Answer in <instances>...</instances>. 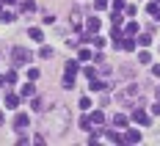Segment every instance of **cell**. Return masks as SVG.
<instances>
[{"instance_id": "6da1fadb", "label": "cell", "mask_w": 160, "mask_h": 146, "mask_svg": "<svg viewBox=\"0 0 160 146\" xmlns=\"http://www.w3.org/2000/svg\"><path fill=\"white\" fill-rule=\"evenodd\" d=\"M69 119H72V116H69V108L58 102V105H52L50 113H44V121H42V124H44V130L52 132V135H64L66 127H69Z\"/></svg>"}, {"instance_id": "7a4b0ae2", "label": "cell", "mask_w": 160, "mask_h": 146, "mask_svg": "<svg viewBox=\"0 0 160 146\" xmlns=\"http://www.w3.org/2000/svg\"><path fill=\"white\" fill-rule=\"evenodd\" d=\"M11 61H14V66H22V64L31 61V52H28L25 47H14L11 50Z\"/></svg>"}, {"instance_id": "3957f363", "label": "cell", "mask_w": 160, "mask_h": 146, "mask_svg": "<svg viewBox=\"0 0 160 146\" xmlns=\"http://www.w3.org/2000/svg\"><path fill=\"white\" fill-rule=\"evenodd\" d=\"M28 121H31L28 116L19 113V116H17V121H14V130H25V127H28Z\"/></svg>"}, {"instance_id": "277c9868", "label": "cell", "mask_w": 160, "mask_h": 146, "mask_svg": "<svg viewBox=\"0 0 160 146\" xmlns=\"http://www.w3.org/2000/svg\"><path fill=\"white\" fill-rule=\"evenodd\" d=\"M124 141H127V144H138V141H141V132H138V130H130L127 135H124Z\"/></svg>"}, {"instance_id": "5b68a950", "label": "cell", "mask_w": 160, "mask_h": 146, "mask_svg": "<svg viewBox=\"0 0 160 146\" xmlns=\"http://www.w3.org/2000/svg\"><path fill=\"white\" fill-rule=\"evenodd\" d=\"M132 119H135V121H138V124H149V116H146L144 110H141V108H138V110H135V113H132Z\"/></svg>"}, {"instance_id": "8992f818", "label": "cell", "mask_w": 160, "mask_h": 146, "mask_svg": "<svg viewBox=\"0 0 160 146\" xmlns=\"http://www.w3.org/2000/svg\"><path fill=\"white\" fill-rule=\"evenodd\" d=\"M146 11L155 17V19H160V3H149V6H146Z\"/></svg>"}, {"instance_id": "52a82bcc", "label": "cell", "mask_w": 160, "mask_h": 146, "mask_svg": "<svg viewBox=\"0 0 160 146\" xmlns=\"http://www.w3.org/2000/svg\"><path fill=\"white\" fill-rule=\"evenodd\" d=\"M113 124H116V127H127V116L116 113V116H113Z\"/></svg>"}, {"instance_id": "ba28073f", "label": "cell", "mask_w": 160, "mask_h": 146, "mask_svg": "<svg viewBox=\"0 0 160 146\" xmlns=\"http://www.w3.org/2000/svg\"><path fill=\"white\" fill-rule=\"evenodd\" d=\"M19 11H22V14H31V11H36V6H33L31 0H25V3L19 6Z\"/></svg>"}, {"instance_id": "9c48e42d", "label": "cell", "mask_w": 160, "mask_h": 146, "mask_svg": "<svg viewBox=\"0 0 160 146\" xmlns=\"http://www.w3.org/2000/svg\"><path fill=\"white\" fill-rule=\"evenodd\" d=\"M0 19H3V22H14L17 14H14V11H0Z\"/></svg>"}, {"instance_id": "30bf717a", "label": "cell", "mask_w": 160, "mask_h": 146, "mask_svg": "<svg viewBox=\"0 0 160 146\" xmlns=\"http://www.w3.org/2000/svg\"><path fill=\"white\" fill-rule=\"evenodd\" d=\"M105 141H108V144H119V141H122V135H119V132H108V135H105Z\"/></svg>"}, {"instance_id": "8fae6325", "label": "cell", "mask_w": 160, "mask_h": 146, "mask_svg": "<svg viewBox=\"0 0 160 146\" xmlns=\"http://www.w3.org/2000/svg\"><path fill=\"white\" fill-rule=\"evenodd\" d=\"M88 31H91V33L99 31V19H97V17H91V19H88Z\"/></svg>"}, {"instance_id": "7c38bea8", "label": "cell", "mask_w": 160, "mask_h": 146, "mask_svg": "<svg viewBox=\"0 0 160 146\" xmlns=\"http://www.w3.org/2000/svg\"><path fill=\"white\" fill-rule=\"evenodd\" d=\"M64 88H75V77H72L69 72L64 75Z\"/></svg>"}, {"instance_id": "4fadbf2b", "label": "cell", "mask_w": 160, "mask_h": 146, "mask_svg": "<svg viewBox=\"0 0 160 146\" xmlns=\"http://www.w3.org/2000/svg\"><path fill=\"white\" fill-rule=\"evenodd\" d=\"M102 121H105V116L99 113V110H97V113H91V124H102Z\"/></svg>"}, {"instance_id": "5bb4252c", "label": "cell", "mask_w": 160, "mask_h": 146, "mask_svg": "<svg viewBox=\"0 0 160 146\" xmlns=\"http://www.w3.org/2000/svg\"><path fill=\"white\" fill-rule=\"evenodd\" d=\"M44 108V99H33L31 102V110H42Z\"/></svg>"}, {"instance_id": "9a60e30c", "label": "cell", "mask_w": 160, "mask_h": 146, "mask_svg": "<svg viewBox=\"0 0 160 146\" xmlns=\"http://www.w3.org/2000/svg\"><path fill=\"white\" fill-rule=\"evenodd\" d=\"M22 97H33V83H28V85H22Z\"/></svg>"}, {"instance_id": "2e32d148", "label": "cell", "mask_w": 160, "mask_h": 146, "mask_svg": "<svg viewBox=\"0 0 160 146\" xmlns=\"http://www.w3.org/2000/svg\"><path fill=\"white\" fill-rule=\"evenodd\" d=\"M17 102H19V99H17L14 94H8V97H6V105H8V108H17Z\"/></svg>"}, {"instance_id": "e0dca14e", "label": "cell", "mask_w": 160, "mask_h": 146, "mask_svg": "<svg viewBox=\"0 0 160 146\" xmlns=\"http://www.w3.org/2000/svg\"><path fill=\"white\" fill-rule=\"evenodd\" d=\"M138 44H141V47H149V44H152V36H141Z\"/></svg>"}, {"instance_id": "ac0fdd59", "label": "cell", "mask_w": 160, "mask_h": 146, "mask_svg": "<svg viewBox=\"0 0 160 146\" xmlns=\"http://www.w3.org/2000/svg\"><path fill=\"white\" fill-rule=\"evenodd\" d=\"M66 72H69V75H78V64H75V61H69V64H66Z\"/></svg>"}, {"instance_id": "d6986e66", "label": "cell", "mask_w": 160, "mask_h": 146, "mask_svg": "<svg viewBox=\"0 0 160 146\" xmlns=\"http://www.w3.org/2000/svg\"><path fill=\"white\" fill-rule=\"evenodd\" d=\"M31 39H33V41H42V31H39V28H33V31H31Z\"/></svg>"}, {"instance_id": "ffe728a7", "label": "cell", "mask_w": 160, "mask_h": 146, "mask_svg": "<svg viewBox=\"0 0 160 146\" xmlns=\"http://www.w3.org/2000/svg\"><path fill=\"white\" fill-rule=\"evenodd\" d=\"M39 55H42V58H52V47H42Z\"/></svg>"}, {"instance_id": "44dd1931", "label": "cell", "mask_w": 160, "mask_h": 146, "mask_svg": "<svg viewBox=\"0 0 160 146\" xmlns=\"http://www.w3.org/2000/svg\"><path fill=\"white\" fill-rule=\"evenodd\" d=\"M80 130H91V119H80Z\"/></svg>"}, {"instance_id": "7402d4cb", "label": "cell", "mask_w": 160, "mask_h": 146, "mask_svg": "<svg viewBox=\"0 0 160 146\" xmlns=\"http://www.w3.org/2000/svg\"><path fill=\"white\" fill-rule=\"evenodd\" d=\"M122 8H124V0H113V11H116V14H119V11H122Z\"/></svg>"}, {"instance_id": "603a6c76", "label": "cell", "mask_w": 160, "mask_h": 146, "mask_svg": "<svg viewBox=\"0 0 160 146\" xmlns=\"http://www.w3.org/2000/svg\"><path fill=\"white\" fill-rule=\"evenodd\" d=\"M3 77H6V83H8V85H11V83L17 80V72H8V75H3Z\"/></svg>"}, {"instance_id": "cb8c5ba5", "label": "cell", "mask_w": 160, "mask_h": 146, "mask_svg": "<svg viewBox=\"0 0 160 146\" xmlns=\"http://www.w3.org/2000/svg\"><path fill=\"white\" fill-rule=\"evenodd\" d=\"M122 47H124V50H132V47H135V41H132V39H124V41H122Z\"/></svg>"}, {"instance_id": "d4e9b609", "label": "cell", "mask_w": 160, "mask_h": 146, "mask_svg": "<svg viewBox=\"0 0 160 146\" xmlns=\"http://www.w3.org/2000/svg\"><path fill=\"white\" fill-rule=\"evenodd\" d=\"M78 58H80V61H88V58H91V52H88V50H80Z\"/></svg>"}, {"instance_id": "484cf974", "label": "cell", "mask_w": 160, "mask_h": 146, "mask_svg": "<svg viewBox=\"0 0 160 146\" xmlns=\"http://www.w3.org/2000/svg\"><path fill=\"white\" fill-rule=\"evenodd\" d=\"M88 108H91V102H88V99L83 97V99H80V110H88Z\"/></svg>"}, {"instance_id": "4316f807", "label": "cell", "mask_w": 160, "mask_h": 146, "mask_svg": "<svg viewBox=\"0 0 160 146\" xmlns=\"http://www.w3.org/2000/svg\"><path fill=\"white\" fill-rule=\"evenodd\" d=\"M94 6H97V8H105V6H108V0H94Z\"/></svg>"}, {"instance_id": "83f0119b", "label": "cell", "mask_w": 160, "mask_h": 146, "mask_svg": "<svg viewBox=\"0 0 160 146\" xmlns=\"http://www.w3.org/2000/svg\"><path fill=\"white\" fill-rule=\"evenodd\" d=\"M152 113H155V116L160 113V102H158V105H152Z\"/></svg>"}, {"instance_id": "f1b7e54d", "label": "cell", "mask_w": 160, "mask_h": 146, "mask_svg": "<svg viewBox=\"0 0 160 146\" xmlns=\"http://www.w3.org/2000/svg\"><path fill=\"white\" fill-rule=\"evenodd\" d=\"M3 3H14V0H3Z\"/></svg>"}, {"instance_id": "f546056e", "label": "cell", "mask_w": 160, "mask_h": 146, "mask_svg": "<svg viewBox=\"0 0 160 146\" xmlns=\"http://www.w3.org/2000/svg\"><path fill=\"white\" fill-rule=\"evenodd\" d=\"M0 124H3V113H0Z\"/></svg>"}, {"instance_id": "4dcf8cb0", "label": "cell", "mask_w": 160, "mask_h": 146, "mask_svg": "<svg viewBox=\"0 0 160 146\" xmlns=\"http://www.w3.org/2000/svg\"><path fill=\"white\" fill-rule=\"evenodd\" d=\"M158 3H160V0H158Z\"/></svg>"}]
</instances>
